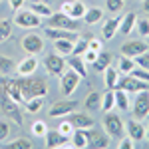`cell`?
I'll use <instances>...</instances> for the list:
<instances>
[{
	"mask_svg": "<svg viewBox=\"0 0 149 149\" xmlns=\"http://www.w3.org/2000/svg\"><path fill=\"white\" fill-rule=\"evenodd\" d=\"M20 84V92H22L24 103L30 97H46L48 95V84L42 78H32V76H18L16 78Z\"/></svg>",
	"mask_w": 149,
	"mask_h": 149,
	"instance_id": "1",
	"label": "cell"
},
{
	"mask_svg": "<svg viewBox=\"0 0 149 149\" xmlns=\"http://www.w3.org/2000/svg\"><path fill=\"white\" fill-rule=\"evenodd\" d=\"M0 107H2V111L8 115L16 125H22V121H24L22 109H20V103L14 102L8 95V92H6V76L0 78Z\"/></svg>",
	"mask_w": 149,
	"mask_h": 149,
	"instance_id": "2",
	"label": "cell"
},
{
	"mask_svg": "<svg viewBox=\"0 0 149 149\" xmlns=\"http://www.w3.org/2000/svg\"><path fill=\"white\" fill-rule=\"evenodd\" d=\"M102 125H103V131L109 135V139H119L123 135V119L115 111H105Z\"/></svg>",
	"mask_w": 149,
	"mask_h": 149,
	"instance_id": "3",
	"label": "cell"
},
{
	"mask_svg": "<svg viewBox=\"0 0 149 149\" xmlns=\"http://www.w3.org/2000/svg\"><path fill=\"white\" fill-rule=\"evenodd\" d=\"M80 80H81V76L78 72H74L72 68H70L68 72H62V76H60V92H62V95H64V97L72 95V93L78 90Z\"/></svg>",
	"mask_w": 149,
	"mask_h": 149,
	"instance_id": "4",
	"label": "cell"
},
{
	"mask_svg": "<svg viewBox=\"0 0 149 149\" xmlns=\"http://www.w3.org/2000/svg\"><path fill=\"white\" fill-rule=\"evenodd\" d=\"M46 20H48L46 26H50V28H64V30H74V32L80 30V20L72 18V16L64 14V12L52 14L50 18H46Z\"/></svg>",
	"mask_w": 149,
	"mask_h": 149,
	"instance_id": "5",
	"label": "cell"
},
{
	"mask_svg": "<svg viewBox=\"0 0 149 149\" xmlns=\"http://www.w3.org/2000/svg\"><path fill=\"white\" fill-rule=\"evenodd\" d=\"M44 46H46V42H44V38L40 34H34V32H30V34H26L22 38V48L26 54H32V56H40L42 52H44Z\"/></svg>",
	"mask_w": 149,
	"mask_h": 149,
	"instance_id": "6",
	"label": "cell"
},
{
	"mask_svg": "<svg viewBox=\"0 0 149 149\" xmlns=\"http://www.w3.org/2000/svg\"><path fill=\"white\" fill-rule=\"evenodd\" d=\"M78 105H80V103L76 102V100H60V102H54L50 105L48 115H50V117H66V115H70L72 111H76Z\"/></svg>",
	"mask_w": 149,
	"mask_h": 149,
	"instance_id": "7",
	"label": "cell"
},
{
	"mask_svg": "<svg viewBox=\"0 0 149 149\" xmlns=\"http://www.w3.org/2000/svg\"><path fill=\"white\" fill-rule=\"evenodd\" d=\"M14 22H16V26L18 28H26V30H34V28H38V26H42V18L40 16H36L34 12L30 10H22L20 8V12L16 14V18H14Z\"/></svg>",
	"mask_w": 149,
	"mask_h": 149,
	"instance_id": "8",
	"label": "cell"
},
{
	"mask_svg": "<svg viewBox=\"0 0 149 149\" xmlns=\"http://www.w3.org/2000/svg\"><path fill=\"white\" fill-rule=\"evenodd\" d=\"M115 88H119V90H123V92H127V93H139V92H143V90H149V86L145 84V81L137 80V78L131 76V74L119 78Z\"/></svg>",
	"mask_w": 149,
	"mask_h": 149,
	"instance_id": "9",
	"label": "cell"
},
{
	"mask_svg": "<svg viewBox=\"0 0 149 149\" xmlns=\"http://www.w3.org/2000/svg\"><path fill=\"white\" fill-rule=\"evenodd\" d=\"M131 111H133L135 119H145L149 115V90H143L137 93L135 102L131 105Z\"/></svg>",
	"mask_w": 149,
	"mask_h": 149,
	"instance_id": "10",
	"label": "cell"
},
{
	"mask_svg": "<svg viewBox=\"0 0 149 149\" xmlns=\"http://www.w3.org/2000/svg\"><path fill=\"white\" fill-rule=\"evenodd\" d=\"M149 44L147 42H141V40H129L125 42L123 46H121V56H127V58H135L139 54H143V52H147Z\"/></svg>",
	"mask_w": 149,
	"mask_h": 149,
	"instance_id": "11",
	"label": "cell"
},
{
	"mask_svg": "<svg viewBox=\"0 0 149 149\" xmlns=\"http://www.w3.org/2000/svg\"><path fill=\"white\" fill-rule=\"evenodd\" d=\"M44 66H46L48 74H52V76H62V72H64V56H60V54H48L44 58Z\"/></svg>",
	"mask_w": 149,
	"mask_h": 149,
	"instance_id": "12",
	"label": "cell"
},
{
	"mask_svg": "<svg viewBox=\"0 0 149 149\" xmlns=\"http://www.w3.org/2000/svg\"><path fill=\"white\" fill-rule=\"evenodd\" d=\"M46 147L50 149H56V147H70V137H66V135H62L58 129H48L46 131Z\"/></svg>",
	"mask_w": 149,
	"mask_h": 149,
	"instance_id": "13",
	"label": "cell"
},
{
	"mask_svg": "<svg viewBox=\"0 0 149 149\" xmlns=\"http://www.w3.org/2000/svg\"><path fill=\"white\" fill-rule=\"evenodd\" d=\"M44 34H46L48 40H76L80 32H74V30H64V28H50L46 26V30H44Z\"/></svg>",
	"mask_w": 149,
	"mask_h": 149,
	"instance_id": "14",
	"label": "cell"
},
{
	"mask_svg": "<svg viewBox=\"0 0 149 149\" xmlns=\"http://www.w3.org/2000/svg\"><path fill=\"white\" fill-rule=\"evenodd\" d=\"M68 119L72 121V125L76 127V129H93L95 125V121H93V117H90L88 113H78V111H72L68 115Z\"/></svg>",
	"mask_w": 149,
	"mask_h": 149,
	"instance_id": "15",
	"label": "cell"
},
{
	"mask_svg": "<svg viewBox=\"0 0 149 149\" xmlns=\"http://www.w3.org/2000/svg\"><path fill=\"white\" fill-rule=\"evenodd\" d=\"M38 66H40L38 58L32 56V54H28V58H24L22 62L16 66V72H18V76H32V74H36Z\"/></svg>",
	"mask_w": 149,
	"mask_h": 149,
	"instance_id": "16",
	"label": "cell"
},
{
	"mask_svg": "<svg viewBox=\"0 0 149 149\" xmlns=\"http://www.w3.org/2000/svg\"><path fill=\"white\" fill-rule=\"evenodd\" d=\"M145 131H147V129H145V125H143L139 119L133 117V119L127 121V135L133 139V141H141V139L145 137Z\"/></svg>",
	"mask_w": 149,
	"mask_h": 149,
	"instance_id": "17",
	"label": "cell"
},
{
	"mask_svg": "<svg viewBox=\"0 0 149 149\" xmlns=\"http://www.w3.org/2000/svg\"><path fill=\"white\" fill-rule=\"evenodd\" d=\"M121 18L123 16H115V18H109L105 20V24L102 26V36L103 40H111L117 32H119V24H121Z\"/></svg>",
	"mask_w": 149,
	"mask_h": 149,
	"instance_id": "18",
	"label": "cell"
},
{
	"mask_svg": "<svg viewBox=\"0 0 149 149\" xmlns=\"http://www.w3.org/2000/svg\"><path fill=\"white\" fill-rule=\"evenodd\" d=\"M72 147H78V149H84L90 145V129H74V133H72Z\"/></svg>",
	"mask_w": 149,
	"mask_h": 149,
	"instance_id": "19",
	"label": "cell"
},
{
	"mask_svg": "<svg viewBox=\"0 0 149 149\" xmlns=\"http://www.w3.org/2000/svg\"><path fill=\"white\" fill-rule=\"evenodd\" d=\"M6 92H8V95H10L14 102H18L20 105H24V97H22V92H20L18 80H10V76H6Z\"/></svg>",
	"mask_w": 149,
	"mask_h": 149,
	"instance_id": "20",
	"label": "cell"
},
{
	"mask_svg": "<svg viewBox=\"0 0 149 149\" xmlns=\"http://www.w3.org/2000/svg\"><path fill=\"white\" fill-rule=\"evenodd\" d=\"M68 66L74 70V72H78L81 78H86V76H88V68H86V62H84V58H81V56L70 54V56H68Z\"/></svg>",
	"mask_w": 149,
	"mask_h": 149,
	"instance_id": "21",
	"label": "cell"
},
{
	"mask_svg": "<svg viewBox=\"0 0 149 149\" xmlns=\"http://www.w3.org/2000/svg\"><path fill=\"white\" fill-rule=\"evenodd\" d=\"M109 145V135L105 133H97V131H92L90 129V145L88 147H95V149H103Z\"/></svg>",
	"mask_w": 149,
	"mask_h": 149,
	"instance_id": "22",
	"label": "cell"
},
{
	"mask_svg": "<svg viewBox=\"0 0 149 149\" xmlns=\"http://www.w3.org/2000/svg\"><path fill=\"white\" fill-rule=\"evenodd\" d=\"M117 80H119V70L117 68L109 66V68L103 70V81H105V88H107V90H115Z\"/></svg>",
	"mask_w": 149,
	"mask_h": 149,
	"instance_id": "23",
	"label": "cell"
},
{
	"mask_svg": "<svg viewBox=\"0 0 149 149\" xmlns=\"http://www.w3.org/2000/svg\"><path fill=\"white\" fill-rule=\"evenodd\" d=\"M111 60H113V56H111L109 52L102 50V52L97 54V58H95V62H93V70H95V72H102V74H103V70L111 66Z\"/></svg>",
	"mask_w": 149,
	"mask_h": 149,
	"instance_id": "24",
	"label": "cell"
},
{
	"mask_svg": "<svg viewBox=\"0 0 149 149\" xmlns=\"http://www.w3.org/2000/svg\"><path fill=\"white\" fill-rule=\"evenodd\" d=\"M135 22H137V16H135L133 12L125 14V16L121 18V24H119V32L125 34V36H129L133 30H135Z\"/></svg>",
	"mask_w": 149,
	"mask_h": 149,
	"instance_id": "25",
	"label": "cell"
},
{
	"mask_svg": "<svg viewBox=\"0 0 149 149\" xmlns=\"http://www.w3.org/2000/svg\"><path fill=\"white\" fill-rule=\"evenodd\" d=\"M74 42H76V40H54V50H56V54L68 58L70 54L74 52Z\"/></svg>",
	"mask_w": 149,
	"mask_h": 149,
	"instance_id": "26",
	"label": "cell"
},
{
	"mask_svg": "<svg viewBox=\"0 0 149 149\" xmlns=\"http://www.w3.org/2000/svg\"><path fill=\"white\" fill-rule=\"evenodd\" d=\"M103 18V10L102 8H97V6H93V8H88L86 14H84V22L93 26V24H97L100 20Z\"/></svg>",
	"mask_w": 149,
	"mask_h": 149,
	"instance_id": "27",
	"label": "cell"
},
{
	"mask_svg": "<svg viewBox=\"0 0 149 149\" xmlns=\"http://www.w3.org/2000/svg\"><path fill=\"white\" fill-rule=\"evenodd\" d=\"M113 93H115V107L121 109V111H127V107H129V93L119 90V88H115Z\"/></svg>",
	"mask_w": 149,
	"mask_h": 149,
	"instance_id": "28",
	"label": "cell"
},
{
	"mask_svg": "<svg viewBox=\"0 0 149 149\" xmlns=\"http://www.w3.org/2000/svg\"><path fill=\"white\" fill-rule=\"evenodd\" d=\"M16 72V62L8 56H0V74L2 76H12Z\"/></svg>",
	"mask_w": 149,
	"mask_h": 149,
	"instance_id": "29",
	"label": "cell"
},
{
	"mask_svg": "<svg viewBox=\"0 0 149 149\" xmlns=\"http://www.w3.org/2000/svg\"><path fill=\"white\" fill-rule=\"evenodd\" d=\"M30 10L34 12L36 16H40V18H50L54 12H52V8L48 6V4H44V2H32L30 4Z\"/></svg>",
	"mask_w": 149,
	"mask_h": 149,
	"instance_id": "30",
	"label": "cell"
},
{
	"mask_svg": "<svg viewBox=\"0 0 149 149\" xmlns=\"http://www.w3.org/2000/svg\"><path fill=\"white\" fill-rule=\"evenodd\" d=\"M113 107H115V93H113V90H107V92L102 95V105H100V109L105 113V111H111Z\"/></svg>",
	"mask_w": 149,
	"mask_h": 149,
	"instance_id": "31",
	"label": "cell"
},
{
	"mask_svg": "<svg viewBox=\"0 0 149 149\" xmlns=\"http://www.w3.org/2000/svg\"><path fill=\"white\" fill-rule=\"evenodd\" d=\"M86 10H88V6H86V4H84L81 0H72V10H70L68 16L76 18V20H80V18H84Z\"/></svg>",
	"mask_w": 149,
	"mask_h": 149,
	"instance_id": "32",
	"label": "cell"
},
{
	"mask_svg": "<svg viewBox=\"0 0 149 149\" xmlns=\"http://www.w3.org/2000/svg\"><path fill=\"white\" fill-rule=\"evenodd\" d=\"M24 107H26L28 113H38L44 107V97H30L28 102L24 103Z\"/></svg>",
	"mask_w": 149,
	"mask_h": 149,
	"instance_id": "33",
	"label": "cell"
},
{
	"mask_svg": "<svg viewBox=\"0 0 149 149\" xmlns=\"http://www.w3.org/2000/svg\"><path fill=\"white\" fill-rule=\"evenodd\" d=\"M84 105H86L88 109H97V107L102 105V93L100 92H90L88 97H86V102H84Z\"/></svg>",
	"mask_w": 149,
	"mask_h": 149,
	"instance_id": "34",
	"label": "cell"
},
{
	"mask_svg": "<svg viewBox=\"0 0 149 149\" xmlns=\"http://www.w3.org/2000/svg\"><path fill=\"white\" fill-rule=\"evenodd\" d=\"M135 68V60L133 58H119V64H117V70H119V74H129L131 70Z\"/></svg>",
	"mask_w": 149,
	"mask_h": 149,
	"instance_id": "35",
	"label": "cell"
},
{
	"mask_svg": "<svg viewBox=\"0 0 149 149\" xmlns=\"http://www.w3.org/2000/svg\"><path fill=\"white\" fill-rule=\"evenodd\" d=\"M12 36V20H0V44Z\"/></svg>",
	"mask_w": 149,
	"mask_h": 149,
	"instance_id": "36",
	"label": "cell"
},
{
	"mask_svg": "<svg viewBox=\"0 0 149 149\" xmlns=\"http://www.w3.org/2000/svg\"><path fill=\"white\" fill-rule=\"evenodd\" d=\"M135 30L139 32L141 38H149V18H137Z\"/></svg>",
	"mask_w": 149,
	"mask_h": 149,
	"instance_id": "37",
	"label": "cell"
},
{
	"mask_svg": "<svg viewBox=\"0 0 149 149\" xmlns=\"http://www.w3.org/2000/svg\"><path fill=\"white\" fill-rule=\"evenodd\" d=\"M34 145H32V141L28 137H18L16 141H12V143H8V149H32Z\"/></svg>",
	"mask_w": 149,
	"mask_h": 149,
	"instance_id": "38",
	"label": "cell"
},
{
	"mask_svg": "<svg viewBox=\"0 0 149 149\" xmlns=\"http://www.w3.org/2000/svg\"><path fill=\"white\" fill-rule=\"evenodd\" d=\"M30 131H32V135H36V137H44L46 131H48L46 121H34L32 127H30Z\"/></svg>",
	"mask_w": 149,
	"mask_h": 149,
	"instance_id": "39",
	"label": "cell"
},
{
	"mask_svg": "<svg viewBox=\"0 0 149 149\" xmlns=\"http://www.w3.org/2000/svg\"><path fill=\"white\" fill-rule=\"evenodd\" d=\"M88 50V38H76V42H74V52L72 54H76V56H81L84 52Z\"/></svg>",
	"mask_w": 149,
	"mask_h": 149,
	"instance_id": "40",
	"label": "cell"
},
{
	"mask_svg": "<svg viewBox=\"0 0 149 149\" xmlns=\"http://www.w3.org/2000/svg\"><path fill=\"white\" fill-rule=\"evenodd\" d=\"M74 129H76V127L72 125V121H70V119H64V121H62V123L58 125V131H60L62 135H66V137H72Z\"/></svg>",
	"mask_w": 149,
	"mask_h": 149,
	"instance_id": "41",
	"label": "cell"
},
{
	"mask_svg": "<svg viewBox=\"0 0 149 149\" xmlns=\"http://www.w3.org/2000/svg\"><path fill=\"white\" fill-rule=\"evenodd\" d=\"M129 74H131V76H135L137 80L145 81V84H147V86H149V70H143V68H137V66H135V68L131 70Z\"/></svg>",
	"mask_w": 149,
	"mask_h": 149,
	"instance_id": "42",
	"label": "cell"
},
{
	"mask_svg": "<svg viewBox=\"0 0 149 149\" xmlns=\"http://www.w3.org/2000/svg\"><path fill=\"white\" fill-rule=\"evenodd\" d=\"M133 60H135V66H137V68L149 70V52H143V54H139V56H135Z\"/></svg>",
	"mask_w": 149,
	"mask_h": 149,
	"instance_id": "43",
	"label": "cell"
},
{
	"mask_svg": "<svg viewBox=\"0 0 149 149\" xmlns=\"http://www.w3.org/2000/svg\"><path fill=\"white\" fill-rule=\"evenodd\" d=\"M10 123L8 121H4V119H0V143L2 141H6V139L10 137Z\"/></svg>",
	"mask_w": 149,
	"mask_h": 149,
	"instance_id": "44",
	"label": "cell"
},
{
	"mask_svg": "<svg viewBox=\"0 0 149 149\" xmlns=\"http://www.w3.org/2000/svg\"><path fill=\"white\" fill-rule=\"evenodd\" d=\"M88 48L93 50L95 54H100V52L103 50V42L100 40V38H88Z\"/></svg>",
	"mask_w": 149,
	"mask_h": 149,
	"instance_id": "45",
	"label": "cell"
},
{
	"mask_svg": "<svg viewBox=\"0 0 149 149\" xmlns=\"http://www.w3.org/2000/svg\"><path fill=\"white\" fill-rule=\"evenodd\" d=\"M105 8L115 14V12H119L123 8V0H105Z\"/></svg>",
	"mask_w": 149,
	"mask_h": 149,
	"instance_id": "46",
	"label": "cell"
},
{
	"mask_svg": "<svg viewBox=\"0 0 149 149\" xmlns=\"http://www.w3.org/2000/svg\"><path fill=\"white\" fill-rule=\"evenodd\" d=\"M81 58H84V62H86V64H93V62H95V58H97V54H95L93 50L88 48V50L81 54Z\"/></svg>",
	"mask_w": 149,
	"mask_h": 149,
	"instance_id": "47",
	"label": "cell"
},
{
	"mask_svg": "<svg viewBox=\"0 0 149 149\" xmlns=\"http://www.w3.org/2000/svg\"><path fill=\"white\" fill-rule=\"evenodd\" d=\"M133 147H135V141L129 137V135H127V137H123L121 141H119V149H133Z\"/></svg>",
	"mask_w": 149,
	"mask_h": 149,
	"instance_id": "48",
	"label": "cell"
},
{
	"mask_svg": "<svg viewBox=\"0 0 149 149\" xmlns=\"http://www.w3.org/2000/svg\"><path fill=\"white\" fill-rule=\"evenodd\" d=\"M8 2H10L12 10H20V8L24 6V0H8Z\"/></svg>",
	"mask_w": 149,
	"mask_h": 149,
	"instance_id": "49",
	"label": "cell"
},
{
	"mask_svg": "<svg viewBox=\"0 0 149 149\" xmlns=\"http://www.w3.org/2000/svg\"><path fill=\"white\" fill-rule=\"evenodd\" d=\"M60 8H62V12H64V14H70V10H72V0H64Z\"/></svg>",
	"mask_w": 149,
	"mask_h": 149,
	"instance_id": "50",
	"label": "cell"
},
{
	"mask_svg": "<svg viewBox=\"0 0 149 149\" xmlns=\"http://www.w3.org/2000/svg\"><path fill=\"white\" fill-rule=\"evenodd\" d=\"M143 10L149 12V0H143Z\"/></svg>",
	"mask_w": 149,
	"mask_h": 149,
	"instance_id": "51",
	"label": "cell"
},
{
	"mask_svg": "<svg viewBox=\"0 0 149 149\" xmlns=\"http://www.w3.org/2000/svg\"><path fill=\"white\" fill-rule=\"evenodd\" d=\"M145 137H147V141H149V129H147V131H145Z\"/></svg>",
	"mask_w": 149,
	"mask_h": 149,
	"instance_id": "52",
	"label": "cell"
},
{
	"mask_svg": "<svg viewBox=\"0 0 149 149\" xmlns=\"http://www.w3.org/2000/svg\"><path fill=\"white\" fill-rule=\"evenodd\" d=\"M0 2H2V0H0Z\"/></svg>",
	"mask_w": 149,
	"mask_h": 149,
	"instance_id": "53",
	"label": "cell"
},
{
	"mask_svg": "<svg viewBox=\"0 0 149 149\" xmlns=\"http://www.w3.org/2000/svg\"><path fill=\"white\" fill-rule=\"evenodd\" d=\"M147 44H149V42H147Z\"/></svg>",
	"mask_w": 149,
	"mask_h": 149,
	"instance_id": "54",
	"label": "cell"
}]
</instances>
